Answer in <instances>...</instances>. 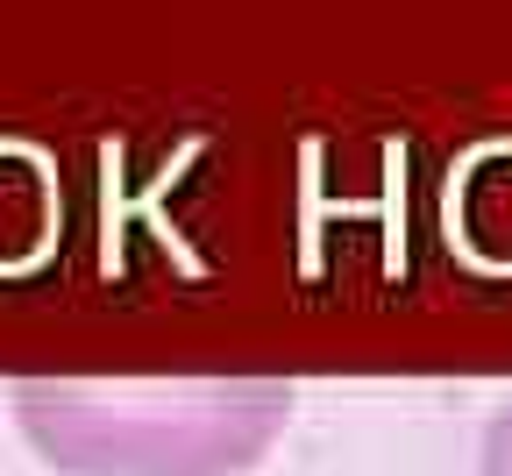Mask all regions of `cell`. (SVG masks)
<instances>
[{
    "mask_svg": "<svg viewBox=\"0 0 512 476\" xmlns=\"http://www.w3.org/2000/svg\"><path fill=\"white\" fill-rule=\"evenodd\" d=\"M22 427L72 476H249L292 427V384L278 377L29 384Z\"/></svg>",
    "mask_w": 512,
    "mask_h": 476,
    "instance_id": "6da1fadb",
    "label": "cell"
},
{
    "mask_svg": "<svg viewBox=\"0 0 512 476\" xmlns=\"http://www.w3.org/2000/svg\"><path fill=\"white\" fill-rule=\"evenodd\" d=\"M477 476H512V398L491 413L484 427V448H477Z\"/></svg>",
    "mask_w": 512,
    "mask_h": 476,
    "instance_id": "7a4b0ae2",
    "label": "cell"
}]
</instances>
